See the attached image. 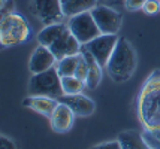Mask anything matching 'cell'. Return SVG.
Here are the masks:
<instances>
[{
	"label": "cell",
	"instance_id": "1",
	"mask_svg": "<svg viewBox=\"0 0 160 149\" xmlns=\"http://www.w3.org/2000/svg\"><path fill=\"white\" fill-rule=\"evenodd\" d=\"M138 116L144 130L160 128V70H154L141 88Z\"/></svg>",
	"mask_w": 160,
	"mask_h": 149
},
{
	"label": "cell",
	"instance_id": "2",
	"mask_svg": "<svg viewBox=\"0 0 160 149\" xmlns=\"http://www.w3.org/2000/svg\"><path fill=\"white\" fill-rule=\"evenodd\" d=\"M136 52L133 49L130 42L124 37H118L115 49L106 63V70L114 82H124L132 78L136 70Z\"/></svg>",
	"mask_w": 160,
	"mask_h": 149
},
{
	"label": "cell",
	"instance_id": "3",
	"mask_svg": "<svg viewBox=\"0 0 160 149\" xmlns=\"http://www.w3.org/2000/svg\"><path fill=\"white\" fill-rule=\"evenodd\" d=\"M28 92L30 95H42V97H51V99H58L62 97V78L57 72V67H51L48 70L42 73H35L30 82H28Z\"/></svg>",
	"mask_w": 160,
	"mask_h": 149
},
{
	"label": "cell",
	"instance_id": "4",
	"mask_svg": "<svg viewBox=\"0 0 160 149\" xmlns=\"http://www.w3.org/2000/svg\"><path fill=\"white\" fill-rule=\"evenodd\" d=\"M30 35L27 21L18 14H6L0 22V43L3 46H14L27 40Z\"/></svg>",
	"mask_w": 160,
	"mask_h": 149
},
{
	"label": "cell",
	"instance_id": "5",
	"mask_svg": "<svg viewBox=\"0 0 160 149\" xmlns=\"http://www.w3.org/2000/svg\"><path fill=\"white\" fill-rule=\"evenodd\" d=\"M68 29L77 37L81 45H85L90 40H93L94 37H98L99 35H102L90 11L70 16L68 21Z\"/></svg>",
	"mask_w": 160,
	"mask_h": 149
},
{
	"label": "cell",
	"instance_id": "6",
	"mask_svg": "<svg viewBox=\"0 0 160 149\" xmlns=\"http://www.w3.org/2000/svg\"><path fill=\"white\" fill-rule=\"evenodd\" d=\"M90 12L102 35H117L118 33L120 27H121V21H123L120 12L114 11L109 6H105V5H98Z\"/></svg>",
	"mask_w": 160,
	"mask_h": 149
},
{
	"label": "cell",
	"instance_id": "7",
	"mask_svg": "<svg viewBox=\"0 0 160 149\" xmlns=\"http://www.w3.org/2000/svg\"><path fill=\"white\" fill-rule=\"evenodd\" d=\"M117 42H118L117 35H99L98 37H94L93 40H90L82 46L96 58V61L102 67H106V63L115 49Z\"/></svg>",
	"mask_w": 160,
	"mask_h": 149
},
{
	"label": "cell",
	"instance_id": "8",
	"mask_svg": "<svg viewBox=\"0 0 160 149\" xmlns=\"http://www.w3.org/2000/svg\"><path fill=\"white\" fill-rule=\"evenodd\" d=\"M81 48H82V45L78 42L77 37L70 33L69 29L64 30L63 35L49 46V49L54 54V57L57 58V61L64 57H70V55L79 54V52H81Z\"/></svg>",
	"mask_w": 160,
	"mask_h": 149
},
{
	"label": "cell",
	"instance_id": "9",
	"mask_svg": "<svg viewBox=\"0 0 160 149\" xmlns=\"http://www.w3.org/2000/svg\"><path fill=\"white\" fill-rule=\"evenodd\" d=\"M33 3H35L36 14L45 26L63 21L64 14L62 11L60 0H35Z\"/></svg>",
	"mask_w": 160,
	"mask_h": 149
},
{
	"label": "cell",
	"instance_id": "10",
	"mask_svg": "<svg viewBox=\"0 0 160 149\" xmlns=\"http://www.w3.org/2000/svg\"><path fill=\"white\" fill-rule=\"evenodd\" d=\"M57 100L60 103H64L66 106H69L70 110L75 114V116H90L96 109L94 101L82 95L81 92L79 94H70V95L63 94L62 97H58Z\"/></svg>",
	"mask_w": 160,
	"mask_h": 149
},
{
	"label": "cell",
	"instance_id": "11",
	"mask_svg": "<svg viewBox=\"0 0 160 149\" xmlns=\"http://www.w3.org/2000/svg\"><path fill=\"white\" fill-rule=\"evenodd\" d=\"M57 61V58L54 57V54L51 52L48 46H43V45H39L33 54H32V58H30V72L35 75V73H42V72L48 70L51 67H54V63Z\"/></svg>",
	"mask_w": 160,
	"mask_h": 149
},
{
	"label": "cell",
	"instance_id": "12",
	"mask_svg": "<svg viewBox=\"0 0 160 149\" xmlns=\"http://www.w3.org/2000/svg\"><path fill=\"white\" fill-rule=\"evenodd\" d=\"M73 118H75V114L70 110V107L58 101V106L56 107V110L49 118L51 127L57 133H68L73 125Z\"/></svg>",
	"mask_w": 160,
	"mask_h": 149
},
{
	"label": "cell",
	"instance_id": "13",
	"mask_svg": "<svg viewBox=\"0 0 160 149\" xmlns=\"http://www.w3.org/2000/svg\"><path fill=\"white\" fill-rule=\"evenodd\" d=\"M22 106L30 107L32 110H35L38 114L43 115L47 118H51L52 112L58 106V100L51 99V97H42V95H30L27 99H24Z\"/></svg>",
	"mask_w": 160,
	"mask_h": 149
},
{
	"label": "cell",
	"instance_id": "14",
	"mask_svg": "<svg viewBox=\"0 0 160 149\" xmlns=\"http://www.w3.org/2000/svg\"><path fill=\"white\" fill-rule=\"evenodd\" d=\"M81 52L84 54V57L87 60V64H88V73H87V79H85V86L90 88V90H94L98 88V85L102 81V66L96 61V58L91 55L85 48H81Z\"/></svg>",
	"mask_w": 160,
	"mask_h": 149
},
{
	"label": "cell",
	"instance_id": "15",
	"mask_svg": "<svg viewBox=\"0 0 160 149\" xmlns=\"http://www.w3.org/2000/svg\"><path fill=\"white\" fill-rule=\"evenodd\" d=\"M64 16H75L98 6V0H60Z\"/></svg>",
	"mask_w": 160,
	"mask_h": 149
},
{
	"label": "cell",
	"instance_id": "16",
	"mask_svg": "<svg viewBox=\"0 0 160 149\" xmlns=\"http://www.w3.org/2000/svg\"><path fill=\"white\" fill-rule=\"evenodd\" d=\"M68 29V26L64 22H56V24H49L45 26V29L41 30V33L38 35V42L43 46H51L57 39L63 35V31Z\"/></svg>",
	"mask_w": 160,
	"mask_h": 149
},
{
	"label": "cell",
	"instance_id": "17",
	"mask_svg": "<svg viewBox=\"0 0 160 149\" xmlns=\"http://www.w3.org/2000/svg\"><path fill=\"white\" fill-rule=\"evenodd\" d=\"M118 140L123 149H151L142 139V134L138 131H133V130L120 133Z\"/></svg>",
	"mask_w": 160,
	"mask_h": 149
},
{
	"label": "cell",
	"instance_id": "18",
	"mask_svg": "<svg viewBox=\"0 0 160 149\" xmlns=\"http://www.w3.org/2000/svg\"><path fill=\"white\" fill-rule=\"evenodd\" d=\"M78 57L77 55H70V57H64L62 60H58L57 64V72L60 75V78L63 76H75V72H77V66H78Z\"/></svg>",
	"mask_w": 160,
	"mask_h": 149
},
{
	"label": "cell",
	"instance_id": "19",
	"mask_svg": "<svg viewBox=\"0 0 160 149\" xmlns=\"http://www.w3.org/2000/svg\"><path fill=\"white\" fill-rule=\"evenodd\" d=\"M85 86V82L79 81L77 76H63L62 78V88L64 94H79Z\"/></svg>",
	"mask_w": 160,
	"mask_h": 149
},
{
	"label": "cell",
	"instance_id": "20",
	"mask_svg": "<svg viewBox=\"0 0 160 149\" xmlns=\"http://www.w3.org/2000/svg\"><path fill=\"white\" fill-rule=\"evenodd\" d=\"M142 139L151 149H160V128L156 130H144L142 133Z\"/></svg>",
	"mask_w": 160,
	"mask_h": 149
},
{
	"label": "cell",
	"instance_id": "21",
	"mask_svg": "<svg viewBox=\"0 0 160 149\" xmlns=\"http://www.w3.org/2000/svg\"><path fill=\"white\" fill-rule=\"evenodd\" d=\"M87 73H88V64H87V60L84 57L82 52H79V57H78V66H77V72H75V76H77L79 81L85 82L87 79Z\"/></svg>",
	"mask_w": 160,
	"mask_h": 149
},
{
	"label": "cell",
	"instance_id": "22",
	"mask_svg": "<svg viewBox=\"0 0 160 149\" xmlns=\"http://www.w3.org/2000/svg\"><path fill=\"white\" fill-rule=\"evenodd\" d=\"M142 11L147 15H156L160 11V2H157V0H147Z\"/></svg>",
	"mask_w": 160,
	"mask_h": 149
},
{
	"label": "cell",
	"instance_id": "23",
	"mask_svg": "<svg viewBox=\"0 0 160 149\" xmlns=\"http://www.w3.org/2000/svg\"><path fill=\"white\" fill-rule=\"evenodd\" d=\"M90 149H123L121 146V143L120 140H112V142H105V143H100V145H96V146H93Z\"/></svg>",
	"mask_w": 160,
	"mask_h": 149
},
{
	"label": "cell",
	"instance_id": "24",
	"mask_svg": "<svg viewBox=\"0 0 160 149\" xmlns=\"http://www.w3.org/2000/svg\"><path fill=\"white\" fill-rule=\"evenodd\" d=\"M147 0H124V5L127 9L130 11H138V9H142L144 5H145Z\"/></svg>",
	"mask_w": 160,
	"mask_h": 149
},
{
	"label": "cell",
	"instance_id": "25",
	"mask_svg": "<svg viewBox=\"0 0 160 149\" xmlns=\"http://www.w3.org/2000/svg\"><path fill=\"white\" fill-rule=\"evenodd\" d=\"M0 149H17V146L9 137L0 136Z\"/></svg>",
	"mask_w": 160,
	"mask_h": 149
},
{
	"label": "cell",
	"instance_id": "26",
	"mask_svg": "<svg viewBox=\"0 0 160 149\" xmlns=\"http://www.w3.org/2000/svg\"><path fill=\"white\" fill-rule=\"evenodd\" d=\"M5 6H6V0H0V12L5 9Z\"/></svg>",
	"mask_w": 160,
	"mask_h": 149
},
{
	"label": "cell",
	"instance_id": "27",
	"mask_svg": "<svg viewBox=\"0 0 160 149\" xmlns=\"http://www.w3.org/2000/svg\"><path fill=\"white\" fill-rule=\"evenodd\" d=\"M105 2H112V0H105Z\"/></svg>",
	"mask_w": 160,
	"mask_h": 149
}]
</instances>
